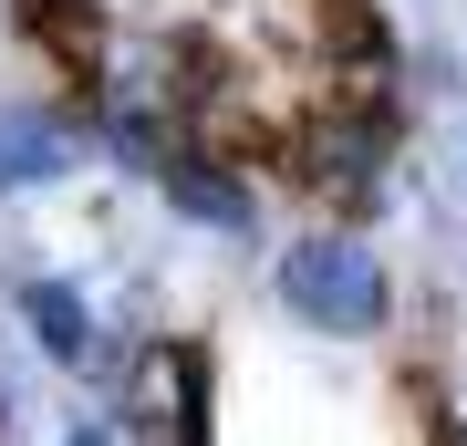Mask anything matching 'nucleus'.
I'll return each mask as SVG.
<instances>
[{
  "label": "nucleus",
  "mask_w": 467,
  "mask_h": 446,
  "mask_svg": "<svg viewBox=\"0 0 467 446\" xmlns=\"http://www.w3.org/2000/svg\"><path fill=\"white\" fill-rule=\"evenodd\" d=\"M405 135L416 115H395V104H353V94H301L281 125L260 135V187L270 198H301L312 218H353V229H374L384 208L405 198Z\"/></svg>",
  "instance_id": "1"
},
{
  "label": "nucleus",
  "mask_w": 467,
  "mask_h": 446,
  "mask_svg": "<svg viewBox=\"0 0 467 446\" xmlns=\"http://www.w3.org/2000/svg\"><path fill=\"white\" fill-rule=\"evenodd\" d=\"M270 312L333 353H374L405 322V270L353 218H301V229L270 239Z\"/></svg>",
  "instance_id": "2"
},
{
  "label": "nucleus",
  "mask_w": 467,
  "mask_h": 446,
  "mask_svg": "<svg viewBox=\"0 0 467 446\" xmlns=\"http://www.w3.org/2000/svg\"><path fill=\"white\" fill-rule=\"evenodd\" d=\"M104 415L125 446H218V343L187 322L125 343V364L104 374Z\"/></svg>",
  "instance_id": "3"
},
{
  "label": "nucleus",
  "mask_w": 467,
  "mask_h": 446,
  "mask_svg": "<svg viewBox=\"0 0 467 446\" xmlns=\"http://www.w3.org/2000/svg\"><path fill=\"white\" fill-rule=\"evenodd\" d=\"M0 322L32 343V364L52 384H73V395H104V374L125 364V343H115V322H104V301L84 270H63V260H21V270H0Z\"/></svg>",
  "instance_id": "4"
},
{
  "label": "nucleus",
  "mask_w": 467,
  "mask_h": 446,
  "mask_svg": "<svg viewBox=\"0 0 467 446\" xmlns=\"http://www.w3.org/2000/svg\"><path fill=\"white\" fill-rule=\"evenodd\" d=\"M84 177H94V115H84V94H63V83L0 94V218H21L42 198H73Z\"/></svg>",
  "instance_id": "5"
},
{
  "label": "nucleus",
  "mask_w": 467,
  "mask_h": 446,
  "mask_svg": "<svg viewBox=\"0 0 467 446\" xmlns=\"http://www.w3.org/2000/svg\"><path fill=\"white\" fill-rule=\"evenodd\" d=\"M146 198L167 208V229L208 239V249H260V229H270V187H260V166L229 156V146H208V135H187V146L156 166Z\"/></svg>",
  "instance_id": "6"
},
{
  "label": "nucleus",
  "mask_w": 467,
  "mask_h": 446,
  "mask_svg": "<svg viewBox=\"0 0 467 446\" xmlns=\"http://www.w3.org/2000/svg\"><path fill=\"white\" fill-rule=\"evenodd\" d=\"M42 446H125V426L104 415V395H73V405H52Z\"/></svg>",
  "instance_id": "7"
},
{
  "label": "nucleus",
  "mask_w": 467,
  "mask_h": 446,
  "mask_svg": "<svg viewBox=\"0 0 467 446\" xmlns=\"http://www.w3.org/2000/svg\"><path fill=\"white\" fill-rule=\"evenodd\" d=\"M457 166H467V115H457Z\"/></svg>",
  "instance_id": "8"
},
{
  "label": "nucleus",
  "mask_w": 467,
  "mask_h": 446,
  "mask_svg": "<svg viewBox=\"0 0 467 446\" xmlns=\"http://www.w3.org/2000/svg\"><path fill=\"white\" fill-rule=\"evenodd\" d=\"M457 291H467V249H457Z\"/></svg>",
  "instance_id": "9"
}]
</instances>
